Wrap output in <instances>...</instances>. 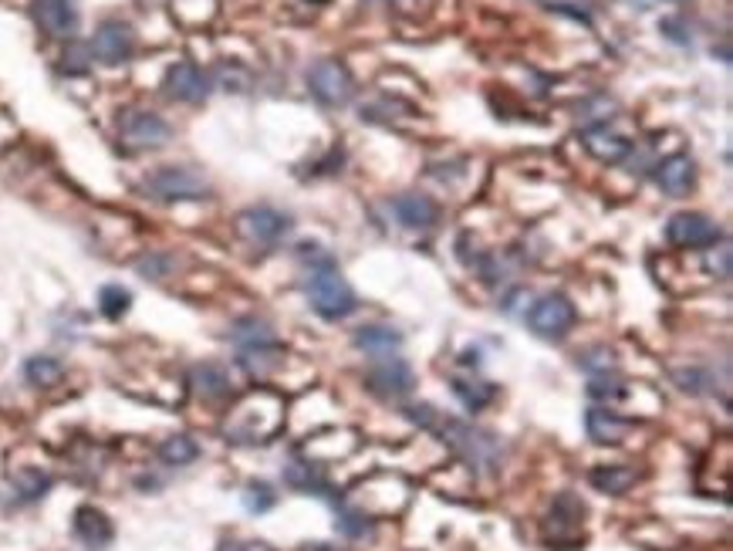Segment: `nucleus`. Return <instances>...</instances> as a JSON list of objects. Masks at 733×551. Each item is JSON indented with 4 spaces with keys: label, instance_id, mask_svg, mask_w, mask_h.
<instances>
[{
    "label": "nucleus",
    "instance_id": "1",
    "mask_svg": "<svg viewBox=\"0 0 733 551\" xmlns=\"http://www.w3.org/2000/svg\"><path fill=\"white\" fill-rule=\"evenodd\" d=\"M440 437L467 467L484 470V474H497L504 464V440L497 433L484 430L477 423H463V420H443L440 423Z\"/></svg>",
    "mask_w": 733,
    "mask_h": 551
},
{
    "label": "nucleus",
    "instance_id": "2",
    "mask_svg": "<svg viewBox=\"0 0 733 551\" xmlns=\"http://www.w3.org/2000/svg\"><path fill=\"white\" fill-rule=\"evenodd\" d=\"M308 301L311 308L318 311L321 318H328V322H338V318H348L359 305V298H355L352 284L342 278V271L335 268V261L328 264H318V268L308 271Z\"/></svg>",
    "mask_w": 733,
    "mask_h": 551
},
{
    "label": "nucleus",
    "instance_id": "3",
    "mask_svg": "<svg viewBox=\"0 0 733 551\" xmlns=\"http://www.w3.org/2000/svg\"><path fill=\"white\" fill-rule=\"evenodd\" d=\"M142 190L153 200L176 203V200H207L210 197V180L200 170L190 166H159L156 173L146 176Z\"/></svg>",
    "mask_w": 733,
    "mask_h": 551
},
{
    "label": "nucleus",
    "instance_id": "4",
    "mask_svg": "<svg viewBox=\"0 0 733 551\" xmlns=\"http://www.w3.org/2000/svg\"><path fill=\"white\" fill-rule=\"evenodd\" d=\"M119 139L129 149H159L173 139V126L149 109H125L119 119Z\"/></svg>",
    "mask_w": 733,
    "mask_h": 551
},
{
    "label": "nucleus",
    "instance_id": "5",
    "mask_svg": "<svg viewBox=\"0 0 733 551\" xmlns=\"http://www.w3.org/2000/svg\"><path fill=\"white\" fill-rule=\"evenodd\" d=\"M527 325L538 339H565L575 325V305L565 295H541L527 311Z\"/></svg>",
    "mask_w": 733,
    "mask_h": 551
},
{
    "label": "nucleus",
    "instance_id": "6",
    "mask_svg": "<svg viewBox=\"0 0 733 551\" xmlns=\"http://www.w3.org/2000/svg\"><path fill=\"white\" fill-rule=\"evenodd\" d=\"M666 241L673 247H686V251H696V247H713L723 241V230L713 217H706V213H696V210H683V213H673L666 224Z\"/></svg>",
    "mask_w": 733,
    "mask_h": 551
},
{
    "label": "nucleus",
    "instance_id": "7",
    "mask_svg": "<svg viewBox=\"0 0 733 551\" xmlns=\"http://www.w3.org/2000/svg\"><path fill=\"white\" fill-rule=\"evenodd\" d=\"M308 88L321 105L338 109V105H345L348 99H352L355 82H352V71H348L342 61L325 58L308 71Z\"/></svg>",
    "mask_w": 733,
    "mask_h": 551
},
{
    "label": "nucleus",
    "instance_id": "8",
    "mask_svg": "<svg viewBox=\"0 0 733 551\" xmlns=\"http://www.w3.org/2000/svg\"><path fill=\"white\" fill-rule=\"evenodd\" d=\"M365 386L372 389L375 396L382 399H402L413 393L416 386V372L406 359H392V355H382V362H375L365 376Z\"/></svg>",
    "mask_w": 733,
    "mask_h": 551
},
{
    "label": "nucleus",
    "instance_id": "9",
    "mask_svg": "<svg viewBox=\"0 0 733 551\" xmlns=\"http://www.w3.org/2000/svg\"><path fill=\"white\" fill-rule=\"evenodd\" d=\"M210 88H213L210 75L200 65H193V61H176V65L166 68L163 92L169 95V99L196 105V102H207Z\"/></svg>",
    "mask_w": 733,
    "mask_h": 551
},
{
    "label": "nucleus",
    "instance_id": "10",
    "mask_svg": "<svg viewBox=\"0 0 733 551\" xmlns=\"http://www.w3.org/2000/svg\"><path fill=\"white\" fill-rule=\"evenodd\" d=\"M237 230L254 244H277L291 230V217L274 207H250L237 217Z\"/></svg>",
    "mask_w": 733,
    "mask_h": 551
},
{
    "label": "nucleus",
    "instance_id": "11",
    "mask_svg": "<svg viewBox=\"0 0 733 551\" xmlns=\"http://www.w3.org/2000/svg\"><path fill=\"white\" fill-rule=\"evenodd\" d=\"M132 51H136V34H132L129 24H122V21L98 24V31L92 38V55L102 61V65H122V61L132 58Z\"/></svg>",
    "mask_w": 733,
    "mask_h": 551
},
{
    "label": "nucleus",
    "instance_id": "12",
    "mask_svg": "<svg viewBox=\"0 0 733 551\" xmlns=\"http://www.w3.org/2000/svg\"><path fill=\"white\" fill-rule=\"evenodd\" d=\"M31 14H34V24L48 38H71L78 28V14L71 0H34Z\"/></svg>",
    "mask_w": 733,
    "mask_h": 551
},
{
    "label": "nucleus",
    "instance_id": "13",
    "mask_svg": "<svg viewBox=\"0 0 733 551\" xmlns=\"http://www.w3.org/2000/svg\"><path fill=\"white\" fill-rule=\"evenodd\" d=\"M585 430H588V440L598 443V447H615L629 433V420L615 413L612 406H592L585 413Z\"/></svg>",
    "mask_w": 733,
    "mask_h": 551
},
{
    "label": "nucleus",
    "instance_id": "14",
    "mask_svg": "<svg viewBox=\"0 0 733 551\" xmlns=\"http://www.w3.org/2000/svg\"><path fill=\"white\" fill-rule=\"evenodd\" d=\"M71 528H75V538L82 541L85 548H95V551L109 548L112 538H115V528H112L109 514L98 511V508H78L75 511V524H71Z\"/></svg>",
    "mask_w": 733,
    "mask_h": 551
},
{
    "label": "nucleus",
    "instance_id": "15",
    "mask_svg": "<svg viewBox=\"0 0 733 551\" xmlns=\"http://www.w3.org/2000/svg\"><path fill=\"white\" fill-rule=\"evenodd\" d=\"M656 183L669 197H683L696 186V163L690 156H669L656 166Z\"/></svg>",
    "mask_w": 733,
    "mask_h": 551
},
{
    "label": "nucleus",
    "instance_id": "16",
    "mask_svg": "<svg viewBox=\"0 0 733 551\" xmlns=\"http://www.w3.org/2000/svg\"><path fill=\"white\" fill-rule=\"evenodd\" d=\"M392 210H396L402 227H413V230L433 227L436 217H440V207H436L433 197H426V193H402V197L392 200Z\"/></svg>",
    "mask_w": 733,
    "mask_h": 551
},
{
    "label": "nucleus",
    "instance_id": "17",
    "mask_svg": "<svg viewBox=\"0 0 733 551\" xmlns=\"http://www.w3.org/2000/svg\"><path fill=\"white\" fill-rule=\"evenodd\" d=\"M581 142H585V149L592 153L595 159H602V163H619V159H625L632 153V142L622 136V132H615L609 126H592V129H585V136H581Z\"/></svg>",
    "mask_w": 733,
    "mask_h": 551
},
{
    "label": "nucleus",
    "instance_id": "18",
    "mask_svg": "<svg viewBox=\"0 0 733 551\" xmlns=\"http://www.w3.org/2000/svg\"><path fill=\"white\" fill-rule=\"evenodd\" d=\"M588 481H592V487L598 494H612V497H619L625 491H632L639 481V474L632 467H625V464H602V467H595L592 474H588Z\"/></svg>",
    "mask_w": 733,
    "mask_h": 551
},
{
    "label": "nucleus",
    "instance_id": "19",
    "mask_svg": "<svg viewBox=\"0 0 733 551\" xmlns=\"http://www.w3.org/2000/svg\"><path fill=\"white\" fill-rule=\"evenodd\" d=\"M190 382L203 399H227L230 396V376H227V369L217 366V362H200V366H193Z\"/></svg>",
    "mask_w": 733,
    "mask_h": 551
},
{
    "label": "nucleus",
    "instance_id": "20",
    "mask_svg": "<svg viewBox=\"0 0 733 551\" xmlns=\"http://www.w3.org/2000/svg\"><path fill=\"white\" fill-rule=\"evenodd\" d=\"M230 339L240 345V352L247 349H271L277 345V335L274 328L264 322V318H240L234 325V332H230Z\"/></svg>",
    "mask_w": 733,
    "mask_h": 551
},
{
    "label": "nucleus",
    "instance_id": "21",
    "mask_svg": "<svg viewBox=\"0 0 733 551\" xmlns=\"http://www.w3.org/2000/svg\"><path fill=\"white\" fill-rule=\"evenodd\" d=\"M355 345L369 355H392L402 345V332L392 325H365L355 332Z\"/></svg>",
    "mask_w": 733,
    "mask_h": 551
},
{
    "label": "nucleus",
    "instance_id": "22",
    "mask_svg": "<svg viewBox=\"0 0 733 551\" xmlns=\"http://www.w3.org/2000/svg\"><path fill=\"white\" fill-rule=\"evenodd\" d=\"M450 386H453V396H457L470 413L484 410V406H490V403H494V399H497V386H494V382H480V379H453Z\"/></svg>",
    "mask_w": 733,
    "mask_h": 551
},
{
    "label": "nucleus",
    "instance_id": "23",
    "mask_svg": "<svg viewBox=\"0 0 733 551\" xmlns=\"http://www.w3.org/2000/svg\"><path fill=\"white\" fill-rule=\"evenodd\" d=\"M61 376H65V369H61V362L51 359V355H31V359L24 362V379H28L31 386H38V389L58 386Z\"/></svg>",
    "mask_w": 733,
    "mask_h": 551
},
{
    "label": "nucleus",
    "instance_id": "24",
    "mask_svg": "<svg viewBox=\"0 0 733 551\" xmlns=\"http://www.w3.org/2000/svg\"><path fill=\"white\" fill-rule=\"evenodd\" d=\"M284 484L294 487V491H328V481L321 474V467L305 464V460H294V464L284 467Z\"/></svg>",
    "mask_w": 733,
    "mask_h": 551
},
{
    "label": "nucleus",
    "instance_id": "25",
    "mask_svg": "<svg viewBox=\"0 0 733 551\" xmlns=\"http://www.w3.org/2000/svg\"><path fill=\"white\" fill-rule=\"evenodd\" d=\"M159 457H163V464L169 467H186L200 457V447H196V440H190L186 433H176V437L159 443Z\"/></svg>",
    "mask_w": 733,
    "mask_h": 551
},
{
    "label": "nucleus",
    "instance_id": "26",
    "mask_svg": "<svg viewBox=\"0 0 733 551\" xmlns=\"http://www.w3.org/2000/svg\"><path fill=\"white\" fill-rule=\"evenodd\" d=\"M578 366L588 372V376H615V369H619V359H615V352L609 345H592V349H585L578 355Z\"/></svg>",
    "mask_w": 733,
    "mask_h": 551
},
{
    "label": "nucleus",
    "instance_id": "27",
    "mask_svg": "<svg viewBox=\"0 0 733 551\" xmlns=\"http://www.w3.org/2000/svg\"><path fill=\"white\" fill-rule=\"evenodd\" d=\"M673 376V382L683 393H690V396H703V393H710L713 389V376L706 372L703 366H679L669 372Z\"/></svg>",
    "mask_w": 733,
    "mask_h": 551
},
{
    "label": "nucleus",
    "instance_id": "28",
    "mask_svg": "<svg viewBox=\"0 0 733 551\" xmlns=\"http://www.w3.org/2000/svg\"><path fill=\"white\" fill-rule=\"evenodd\" d=\"M588 396H592L595 403H602V406H615L619 399L629 396V389H625V382L615 379V376H595L592 386H588Z\"/></svg>",
    "mask_w": 733,
    "mask_h": 551
},
{
    "label": "nucleus",
    "instance_id": "29",
    "mask_svg": "<svg viewBox=\"0 0 733 551\" xmlns=\"http://www.w3.org/2000/svg\"><path fill=\"white\" fill-rule=\"evenodd\" d=\"M98 305H102V315L122 318L125 311H129V305H132V295L122 288V284H105V288L98 291Z\"/></svg>",
    "mask_w": 733,
    "mask_h": 551
},
{
    "label": "nucleus",
    "instance_id": "30",
    "mask_svg": "<svg viewBox=\"0 0 733 551\" xmlns=\"http://www.w3.org/2000/svg\"><path fill=\"white\" fill-rule=\"evenodd\" d=\"M14 487H17V494H21V497H41L51 487V477L44 474V470H38V467H24V470H17V474H14Z\"/></svg>",
    "mask_w": 733,
    "mask_h": 551
},
{
    "label": "nucleus",
    "instance_id": "31",
    "mask_svg": "<svg viewBox=\"0 0 733 551\" xmlns=\"http://www.w3.org/2000/svg\"><path fill=\"white\" fill-rule=\"evenodd\" d=\"M244 508H247V511H254V514L271 511V508H274V494H271V487H267L264 481L247 484V491H244Z\"/></svg>",
    "mask_w": 733,
    "mask_h": 551
},
{
    "label": "nucleus",
    "instance_id": "32",
    "mask_svg": "<svg viewBox=\"0 0 733 551\" xmlns=\"http://www.w3.org/2000/svg\"><path fill=\"white\" fill-rule=\"evenodd\" d=\"M169 268H173V257L169 254H149L136 264V271L146 274V278H166Z\"/></svg>",
    "mask_w": 733,
    "mask_h": 551
},
{
    "label": "nucleus",
    "instance_id": "33",
    "mask_svg": "<svg viewBox=\"0 0 733 551\" xmlns=\"http://www.w3.org/2000/svg\"><path fill=\"white\" fill-rule=\"evenodd\" d=\"M217 78H220V85L227 88V92H244V88H247V71L237 68V65H220Z\"/></svg>",
    "mask_w": 733,
    "mask_h": 551
},
{
    "label": "nucleus",
    "instance_id": "34",
    "mask_svg": "<svg viewBox=\"0 0 733 551\" xmlns=\"http://www.w3.org/2000/svg\"><path fill=\"white\" fill-rule=\"evenodd\" d=\"M338 531L348 535V538H359V535L369 531V521H365L359 511H342V514H338Z\"/></svg>",
    "mask_w": 733,
    "mask_h": 551
},
{
    "label": "nucleus",
    "instance_id": "35",
    "mask_svg": "<svg viewBox=\"0 0 733 551\" xmlns=\"http://www.w3.org/2000/svg\"><path fill=\"white\" fill-rule=\"evenodd\" d=\"M706 271L717 274V278H730V247H720L713 244V251L706 254Z\"/></svg>",
    "mask_w": 733,
    "mask_h": 551
},
{
    "label": "nucleus",
    "instance_id": "36",
    "mask_svg": "<svg viewBox=\"0 0 733 551\" xmlns=\"http://www.w3.org/2000/svg\"><path fill=\"white\" fill-rule=\"evenodd\" d=\"M406 420L419 423L423 430H433V426L440 423V416H436V410L429 403H419V406H406Z\"/></svg>",
    "mask_w": 733,
    "mask_h": 551
},
{
    "label": "nucleus",
    "instance_id": "37",
    "mask_svg": "<svg viewBox=\"0 0 733 551\" xmlns=\"http://www.w3.org/2000/svg\"><path fill=\"white\" fill-rule=\"evenodd\" d=\"M659 31H663L673 44H690V41H693V38H690V31H686V24L679 21V17H666V21L659 24Z\"/></svg>",
    "mask_w": 733,
    "mask_h": 551
},
{
    "label": "nucleus",
    "instance_id": "38",
    "mask_svg": "<svg viewBox=\"0 0 733 551\" xmlns=\"http://www.w3.org/2000/svg\"><path fill=\"white\" fill-rule=\"evenodd\" d=\"M85 68H88V51L82 44H71L65 55V71H85Z\"/></svg>",
    "mask_w": 733,
    "mask_h": 551
},
{
    "label": "nucleus",
    "instance_id": "39",
    "mask_svg": "<svg viewBox=\"0 0 733 551\" xmlns=\"http://www.w3.org/2000/svg\"><path fill=\"white\" fill-rule=\"evenodd\" d=\"M223 551H271V545H264V541H234V545H223Z\"/></svg>",
    "mask_w": 733,
    "mask_h": 551
},
{
    "label": "nucleus",
    "instance_id": "40",
    "mask_svg": "<svg viewBox=\"0 0 733 551\" xmlns=\"http://www.w3.org/2000/svg\"><path fill=\"white\" fill-rule=\"evenodd\" d=\"M308 4H328V0H308Z\"/></svg>",
    "mask_w": 733,
    "mask_h": 551
}]
</instances>
